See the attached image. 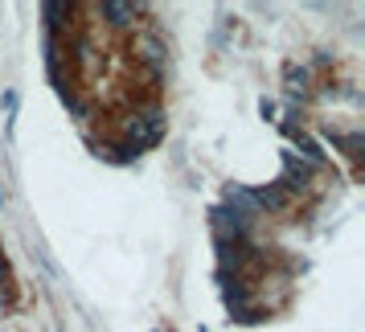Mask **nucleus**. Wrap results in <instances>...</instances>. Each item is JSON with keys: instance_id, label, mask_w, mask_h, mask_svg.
<instances>
[{"instance_id": "obj_1", "label": "nucleus", "mask_w": 365, "mask_h": 332, "mask_svg": "<svg viewBox=\"0 0 365 332\" xmlns=\"http://www.w3.org/2000/svg\"><path fill=\"white\" fill-rule=\"evenodd\" d=\"M123 144L140 156L144 148H152V144H160V135H165V111H156V107H148V111H135L128 123H123Z\"/></svg>"}, {"instance_id": "obj_2", "label": "nucleus", "mask_w": 365, "mask_h": 332, "mask_svg": "<svg viewBox=\"0 0 365 332\" xmlns=\"http://www.w3.org/2000/svg\"><path fill=\"white\" fill-rule=\"evenodd\" d=\"M312 172H316V168H312V165H304L296 152H283V181H275V185H279L283 193L292 197V193H299V189L308 185V177H312Z\"/></svg>"}, {"instance_id": "obj_4", "label": "nucleus", "mask_w": 365, "mask_h": 332, "mask_svg": "<svg viewBox=\"0 0 365 332\" xmlns=\"http://www.w3.org/2000/svg\"><path fill=\"white\" fill-rule=\"evenodd\" d=\"M250 201H255V209H287V193H283L279 185H267V189H250Z\"/></svg>"}, {"instance_id": "obj_6", "label": "nucleus", "mask_w": 365, "mask_h": 332, "mask_svg": "<svg viewBox=\"0 0 365 332\" xmlns=\"http://www.w3.org/2000/svg\"><path fill=\"white\" fill-rule=\"evenodd\" d=\"M283 78H287V95H292V99H304V95H308V70L304 66H296V62H292V66L283 70Z\"/></svg>"}, {"instance_id": "obj_5", "label": "nucleus", "mask_w": 365, "mask_h": 332, "mask_svg": "<svg viewBox=\"0 0 365 332\" xmlns=\"http://www.w3.org/2000/svg\"><path fill=\"white\" fill-rule=\"evenodd\" d=\"M135 53H140V62H148V66H165V46L156 41V37H140L135 41Z\"/></svg>"}, {"instance_id": "obj_3", "label": "nucleus", "mask_w": 365, "mask_h": 332, "mask_svg": "<svg viewBox=\"0 0 365 332\" xmlns=\"http://www.w3.org/2000/svg\"><path fill=\"white\" fill-rule=\"evenodd\" d=\"M99 13L115 29H128V25H135V17H140V4H115V0H107V4H99Z\"/></svg>"}]
</instances>
